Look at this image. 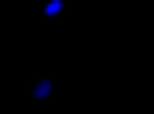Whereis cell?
Listing matches in <instances>:
<instances>
[{
    "label": "cell",
    "instance_id": "obj_1",
    "mask_svg": "<svg viewBox=\"0 0 154 114\" xmlns=\"http://www.w3.org/2000/svg\"><path fill=\"white\" fill-rule=\"evenodd\" d=\"M44 12H48V16H59V12H63V0H48Z\"/></svg>",
    "mask_w": 154,
    "mask_h": 114
}]
</instances>
